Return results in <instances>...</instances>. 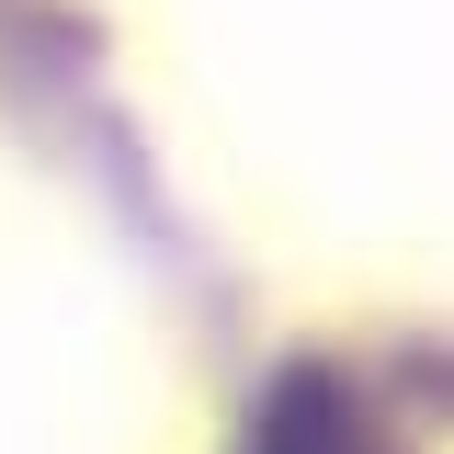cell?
Listing matches in <instances>:
<instances>
[{
  "mask_svg": "<svg viewBox=\"0 0 454 454\" xmlns=\"http://www.w3.org/2000/svg\"><path fill=\"white\" fill-rule=\"evenodd\" d=\"M250 454H375V443H364V420H352L330 387H284V409L262 420Z\"/></svg>",
  "mask_w": 454,
  "mask_h": 454,
  "instance_id": "6da1fadb",
  "label": "cell"
}]
</instances>
